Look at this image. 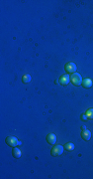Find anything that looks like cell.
<instances>
[{
	"label": "cell",
	"instance_id": "cell-10",
	"mask_svg": "<svg viewBox=\"0 0 93 179\" xmlns=\"http://www.w3.org/2000/svg\"><path fill=\"white\" fill-rule=\"evenodd\" d=\"M22 81L24 84H28V83H30L31 82V76L30 75H28V74H26V75H24L22 77Z\"/></svg>",
	"mask_w": 93,
	"mask_h": 179
},
{
	"label": "cell",
	"instance_id": "cell-6",
	"mask_svg": "<svg viewBox=\"0 0 93 179\" xmlns=\"http://www.w3.org/2000/svg\"><path fill=\"white\" fill-rule=\"evenodd\" d=\"M47 140H48V142L51 143V144H55V142H56V136L54 133H49L47 136Z\"/></svg>",
	"mask_w": 93,
	"mask_h": 179
},
{
	"label": "cell",
	"instance_id": "cell-8",
	"mask_svg": "<svg viewBox=\"0 0 93 179\" xmlns=\"http://www.w3.org/2000/svg\"><path fill=\"white\" fill-rule=\"evenodd\" d=\"M12 154H13V156L15 157V158H20V157L22 156V152H21V150L19 148H17V147H14Z\"/></svg>",
	"mask_w": 93,
	"mask_h": 179
},
{
	"label": "cell",
	"instance_id": "cell-5",
	"mask_svg": "<svg viewBox=\"0 0 93 179\" xmlns=\"http://www.w3.org/2000/svg\"><path fill=\"white\" fill-rule=\"evenodd\" d=\"M60 84L62 86H66V85L69 84V81H70V78L68 75H65V76H61L60 79Z\"/></svg>",
	"mask_w": 93,
	"mask_h": 179
},
{
	"label": "cell",
	"instance_id": "cell-4",
	"mask_svg": "<svg viewBox=\"0 0 93 179\" xmlns=\"http://www.w3.org/2000/svg\"><path fill=\"white\" fill-rule=\"evenodd\" d=\"M66 73H68V74L75 73V71H76V65H75L74 63H72V62L67 63L66 65Z\"/></svg>",
	"mask_w": 93,
	"mask_h": 179
},
{
	"label": "cell",
	"instance_id": "cell-11",
	"mask_svg": "<svg viewBox=\"0 0 93 179\" xmlns=\"http://www.w3.org/2000/svg\"><path fill=\"white\" fill-rule=\"evenodd\" d=\"M65 148H66L67 151H72L73 149H74V144H73V143H71V142L66 143V145H65Z\"/></svg>",
	"mask_w": 93,
	"mask_h": 179
},
{
	"label": "cell",
	"instance_id": "cell-9",
	"mask_svg": "<svg viewBox=\"0 0 93 179\" xmlns=\"http://www.w3.org/2000/svg\"><path fill=\"white\" fill-rule=\"evenodd\" d=\"M82 86L84 87V88H91V86H92V81L90 80V79H85L84 81H82Z\"/></svg>",
	"mask_w": 93,
	"mask_h": 179
},
{
	"label": "cell",
	"instance_id": "cell-2",
	"mask_svg": "<svg viewBox=\"0 0 93 179\" xmlns=\"http://www.w3.org/2000/svg\"><path fill=\"white\" fill-rule=\"evenodd\" d=\"M70 81L71 83L74 85V86H80V85L82 84V79H81V76L79 75V74L77 73H74L71 75L70 77Z\"/></svg>",
	"mask_w": 93,
	"mask_h": 179
},
{
	"label": "cell",
	"instance_id": "cell-12",
	"mask_svg": "<svg viewBox=\"0 0 93 179\" xmlns=\"http://www.w3.org/2000/svg\"><path fill=\"white\" fill-rule=\"evenodd\" d=\"M86 114L88 116V118H93V108H89L87 112H86Z\"/></svg>",
	"mask_w": 93,
	"mask_h": 179
},
{
	"label": "cell",
	"instance_id": "cell-7",
	"mask_svg": "<svg viewBox=\"0 0 93 179\" xmlns=\"http://www.w3.org/2000/svg\"><path fill=\"white\" fill-rule=\"evenodd\" d=\"M81 136L84 140H89L91 138V132H90L89 130H87V129H84V130L82 131Z\"/></svg>",
	"mask_w": 93,
	"mask_h": 179
},
{
	"label": "cell",
	"instance_id": "cell-3",
	"mask_svg": "<svg viewBox=\"0 0 93 179\" xmlns=\"http://www.w3.org/2000/svg\"><path fill=\"white\" fill-rule=\"evenodd\" d=\"M63 153V147L61 145H55L52 149V155L53 156H60Z\"/></svg>",
	"mask_w": 93,
	"mask_h": 179
},
{
	"label": "cell",
	"instance_id": "cell-13",
	"mask_svg": "<svg viewBox=\"0 0 93 179\" xmlns=\"http://www.w3.org/2000/svg\"><path fill=\"white\" fill-rule=\"evenodd\" d=\"M81 119L82 120H86V119H88V116L86 114V112H84V113L81 116Z\"/></svg>",
	"mask_w": 93,
	"mask_h": 179
},
{
	"label": "cell",
	"instance_id": "cell-1",
	"mask_svg": "<svg viewBox=\"0 0 93 179\" xmlns=\"http://www.w3.org/2000/svg\"><path fill=\"white\" fill-rule=\"evenodd\" d=\"M6 143L11 147H16L17 145H22V143L17 139L15 136H9L6 138Z\"/></svg>",
	"mask_w": 93,
	"mask_h": 179
}]
</instances>
